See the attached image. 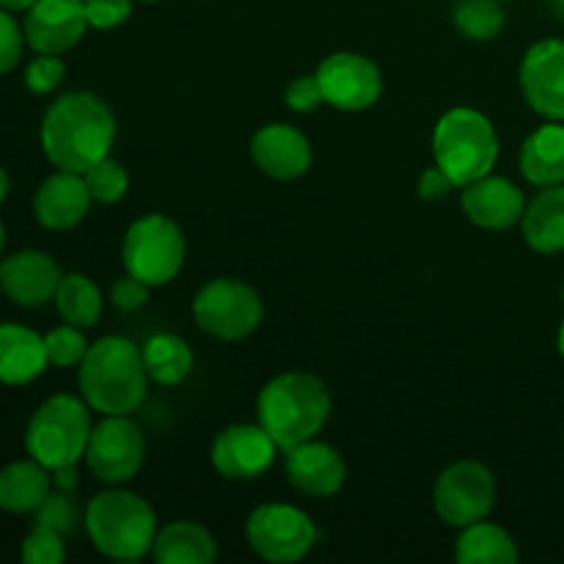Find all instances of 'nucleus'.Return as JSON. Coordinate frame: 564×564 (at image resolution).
I'll return each instance as SVG.
<instances>
[{
  "label": "nucleus",
  "mask_w": 564,
  "mask_h": 564,
  "mask_svg": "<svg viewBox=\"0 0 564 564\" xmlns=\"http://www.w3.org/2000/svg\"><path fill=\"white\" fill-rule=\"evenodd\" d=\"M42 149L58 171L86 174L110 154L116 141V116L91 91H69L55 99L42 119Z\"/></svg>",
  "instance_id": "1"
},
{
  "label": "nucleus",
  "mask_w": 564,
  "mask_h": 564,
  "mask_svg": "<svg viewBox=\"0 0 564 564\" xmlns=\"http://www.w3.org/2000/svg\"><path fill=\"white\" fill-rule=\"evenodd\" d=\"M80 397L102 416H130L143 405L149 391V372L141 347L124 336H102L88 347L77 367Z\"/></svg>",
  "instance_id": "2"
},
{
  "label": "nucleus",
  "mask_w": 564,
  "mask_h": 564,
  "mask_svg": "<svg viewBox=\"0 0 564 564\" xmlns=\"http://www.w3.org/2000/svg\"><path fill=\"white\" fill-rule=\"evenodd\" d=\"M330 391L317 375L284 372L264 383L257 397V419L281 452L312 441L330 419Z\"/></svg>",
  "instance_id": "3"
},
{
  "label": "nucleus",
  "mask_w": 564,
  "mask_h": 564,
  "mask_svg": "<svg viewBox=\"0 0 564 564\" xmlns=\"http://www.w3.org/2000/svg\"><path fill=\"white\" fill-rule=\"evenodd\" d=\"M83 523L94 549L116 562H138L152 554L160 532L152 505L124 488H110L94 496Z\"/></svg>",
  "instance_id": "4"
},
{
  "label": "nucleus",
  "mask_w": 564,
  "mask_h": 564,
  "mask_svg": "<svg viewBox=\"0 0 564 564\" xmlns=\"http://www.w3.org/2000/svg\"><path fill=\"white\" fill-rule=\"evenodd\" d=\"M433 158L457 187L494 174L499 160V135L494 121L468 105L446 110L433 130Z\"/></svg>",
  "instance_id": "5"
},
{
  "label": "nucleus",
  "mask_w": 564,
  "mask_h": 564,
  "mask_svg": "<svg viewBox=\"0 0 564 564\" xmlns=\"http://www.w3.org/2000/svg\"><path fill=\"white\" fill-rule=\"evenodd\" d=\"M91 430V408L83 397L55 394L44 400L28 422L25 452L50 471L77 466L86 457Z\"/></svg>",
  "instance_id": "6"
},
{
  "label": "nucleus",
  "mask_w": 564,
  "mask_h": 564,
  "mask_svg": "<svg viewBox=\"0 0 564 564\" xmlns=\"http://www.w3.org/2000/svg\"><path fill=\"white\" fill-rule=\"evenodd\" d=\"M185 235L180 224L163 213H149L132 220L121 240V264L124 273L135 275L143 284L163 286L180 275L185 264Z\"/></svg>",
  "instance_id": "7"
},
{
  "label": "nucleus",
  "mask_w": 564,
  "mask_h": 564,
  "mask_svg": "<svg viewBox=\"0 0 564 564\" xmlns=\"http://www.w3.org/2000/svg\"><path fill=\"white\" fill-rule=\"evenodd\" d=\"M262 295L240 279H213L193 297V319L213 339H246L262 325Z\"/></svg>",
  "instance_id": "8"
},
{
  "label": "nucleus",
  "mask_w": 564,
  "mask_h": 564,
  "mask_svg": "<svg viewBox=\"0 0 564 564\" xmlns=\"http://www.w3.org/2000/svg\"><path fill=\"white\" fill-rule=\"evenodd\" d=\"M246 538L253 554L264 562H301L317 543V527L301 507L270 505L257 507L246 521Z\"/></svg>",
  "instance_id": "9"
},
{
  "label": "nucleus",
  "mask_w": 564,
  "mask_h": 564,
  "mask_svg": "<svg viewBox=\"0 0 564 564\" xmlns=\"http://www.w3.org/2000/svg\"><path fill=\"white\" fill-rule=\"evenodd\" d=\"M496 505V479L488 466L477 460L452 463L435 479L433 507L446 527H471L485 521Z\"/></svg>",
  "instance_id": "10"
},
{
  "label": "nucleus",
  "mask_w": 564,
  "mask_h": 564,
  "mask_svg": "<svg viewBox=\"0 0 564 564\" xmlns=\"http://www.w3.org/2000/svg\"><path fill=\"white\" fill-rule=\"evenodd\" d=\"M147 441L130 416H105L94 424L86 446V466L99 482L124 485L141 471Z\"/></svg>",
  "instance_id": "11"
},
{
  "label": "nucleus",
  "mask_w": 564,
  "mask_h": 564,
  "mask_svg": "<svg viewBox=\"0 0 564 564\" xmlns=\"http://www.w3.org/2000/svg\"><path fill=\"white\" fill-rule=\"evenodd\" d=\"M317 80L330 108L358 113L372 108L383 94V75L372 58L361 53H334L319 61Z\"/></svg>",
  "instance_id": "12"
},
{
  "label": "nucleus",
  "mask_w": 564,
  "mask_h": 564,
  "mask_svg": "<svg viewBox=\"0 0 564 564\" xmlns=\"http://www.w3.org/2000/svg\"><path fill=\"white\" fill-rule=\"evenodd\" d=\"M279 452V444L262 424H229L213 438L209 463L224 479L246 482L268 474Z\"/></svg>",
  "instance_id": "13"
},
{
  "label": "nucleus",
  "mask_w": 564,
  "mask_h": 564,
  "mask_svg": "<svg viewBox=\"0 0 564 564\" xmlns=\"http://www.w3.org/2000/svg\"><path fill=\"white\" fill-rule=\"evenodd\" d=\"M518 83L534 113L549 121H564V39L532 44L521 61Z\"/></svg>",
  "instance_id": "14"
},
{
  "label": "nucleus",
  "mask_w": 564,
  "mask_h": 564,
  "mask_svg": "<svg viewBox=\"0 0 564 564\" xmlns=\"http://www.w3.org/2000/svg\"><path fill=\"white\" fill-rule=\"evenodd\" d=\"M58 262L44 251H17L0 262V292L20 308H42L58 292Z\"/></svg>",
  "instance_id": "15"
},
{
  "label": "nucleus",
  "mask_w": 564,
  "mask_h": 564,
  "mask_svg": "<svg viewBox=\"0 0 564 564\" xmlns=\"http://www.w3.org/2000/svg\"><path fill=\"white\" fill-rule=\"evenodd\" d=\"M22 28L33 53L64 55L86 36V6L83 0H36Z\"/></svg>",
  "instance_id": "16"
},
{
  "label": "nucleus",
  "mask_w": 564,
  "mask_h": 564,
  "mask_svg": "<svg viewBox=\"0 0 564 564\" xmlns=\"http://www.w3.org/2000/svg\"><path fill=\"white\" fill-rule=\"evenodd\" d=\"M284 471L292 488L312 499H330L347 479V463L330 444L312 438L284 452Z\"/></svg>",
  "instance_id": "17"
},
{
  "label": "nucleus",
  "mask_w": 564,
  "mask_h": 564,
  "mask_svg": "<svg viewBox=\"0 0 564 564\" xmlns=\"http://www.w3.org/2000/svg\"><path fill=\"white\" fill-rule=\"evenodd\" d=\"M312 141L292 124H264L251 138V160L264 176L279 182L301 180L312 169Z\"/></svg>",
  "instance_id": "18"
},
{
  "label": "nucleus",
  "mask_w": 564,
  "mask_h": 564,
  "mask_svg": "<svg viewBox=\"0 0 564 564\" xmlns=\"http://www.w3.org/2000/svg\"><path fill=\"white\" fill-rule=\"evenodd\" d=\"M460 207L474 226L488 231H505L521 224L527 213V196L516 182L488 174L460 187Z\"/></svg>",
  "instance_id": "19"
},
{
  "label": "nucleus",
  "mask_w": 564,
  "mask_h": 564,
  "mask_svg": "<svg viewBox=\"0 0 564 564\" xmlns=\"http://www.w3.org/2000/svg\"><path fill=\"white\" fill-rule=\"evenodd\" d=\"M91 193H88L83 174L75 171H55L39 185L33 196V215L39 226L50 231H69L80 224L91 209Z\"/></svg>",
  "instance_id": "20"
},
{
  "label": "nucleus",
  "mask_w": 564,
  "mask_h": 564,
  "mask_svg": "<svg viewBox=\"0 0 564 564\" xmlns=\"http://www.w3.org/2000/svg\"><path fill=\"white\" fill-rule=\"evenodd\" d=\"M50 367L44 336L17 323H0V383L28 386Z\"/></svg>",
  "instance_id": "21"
},
{
  "label": "nucleus",
  "mask_w": 564,
  "mask_h": 564,
  "mask_svg": "<svg viewBox=\"0 0 564 564\" xmlns=\"http://www.w3.org/2000/svg\"><path fill=\"white\" fill-rule=\"evenodd\" d=\"M521 231L527 246L543 257L564 251V185L540 187L538 196L527 202Z\"/></svg>",
  "instance_id": "22"
},
{
  "label": "nucleus",
  "mask_w": 564,
  "mask_h": 564,
  "mask_svg": "<svg viewBox=\"0 0 564 564\" xmlns=\"http://www.w3.org/2000/svg\"><path fill=\"white\" fill-rule=\"evenodd\" d=\"M521 174L529 185L551 187L564 185V124L551 121V124L538 127L521 147Z\"/></svg>",
  "instance_id": "23"
},
{
  "label": "nucleus",
  "mask_w": 564,
  "mask_h": 564,
  "mask_svg": "<svg viewBox=\"0 0 564 564\" xmlns=\"http://www.w3.org/2000/svg\"><path fill=\"white\" fill-rule=\"evenodd\" d=\"M53 488V471L42 463L28 457V460L9 463L0 468V510L11 516L33 512Z\"/></svg>",
  "instance_id": "24"
},
{
  "label": "nucleus",
  "mask_w": 564,
  "mask_h": 564,
  "mask_svg": "<svg viewBox=\"0 0 564 564\" xmlns=\"http://www.w3.org/2000/svg\"><path fill=\"white\" fill-rule=\"evenodd\" d=\"M218 556V543L207 527L196 521H174L154 538L152 560L158 564H209Z\"/></svg>",
  "instance_id": "25"
},
{
  "label": "nucleus",
  "mask_w": 564,
  "mask_h": 564,
  "mask_svg": "<svg viewBox=\"0 0 564 564\" xmlns=\"http://www.w3.org/2000/svg\"><path fill=\"white\" fill-rule=\"evenodd\" d=\"M455 560L460 564H516L518 545L510 532L485 521L463 527L455 543Z\"/></svg>",
  "instance_id": "26"
},
{
  "label": "nucleus",
  "mask_w": 564,
  "mask_h": 564,
  "mask_svg": "<svg viewBox=\"0 0 564 564\" xmlns=\"http://www.w3.org/2000/svg\"><path fill=\"white\" fill-rule=\"evenodd\" d=\"M141 356L149 380L158 386L185 383L187 375L193 372V364H196L191 345L176 334L149 336L147 345L141 347Z\"/></svg>",
  "instance_id": "27"
},
{
  "label": "nucleus",
  "mask_w": 564,
  "mask_h": 564,
  "mask_svg": "<svg viewBox=\"0 0 564 564\" xmlns=\"http://www.w3.org/2000/svg\"><path fill=\"white\" fill-rule=\"evenodd\" d=\"M53 303H55V312H58V317L64 319V323L77 325V328L83 330L94 328V325L99 323V317H102V306H105L99 286L83 273L64 275Z\"/></svg>",
  "instance_id": "28"
},
{
  "label": "nucleus",
  "mask_w": 564,
  "mask_h": 564,
  "mask_svg": "<svg viewBox=\"0 0 564 564\" xmlns=\"http://www.w3.org/2000/svg\"><path fill=\"white\" fill-rule=\"evenodd\" d=\"M452 22L471 42H494L507 22L505 6L501 0H457Z\"/></svg>",
  "instance_id": "29"
},
{
  "label": "nucleus",
  "mask_w": 564,
  "mask_h": 564,
  "mask_svg": "<svg viewBox=\"0 0 564 564\" xmlns=\"http://www.w3.org/2000/svg\"><path fill=\"white\" fill-rule=\"evenodd\" d=\"M83 180H86L88 193H91V198L97 204H116L127 196V191H130V174H127L124 165H121L119 160L110 158V154L105 160H99V163H94L91 169L83 174Z\"/></svg>",
  "instance_id": "30"
},
{
  "label": "nucleus",
  "mask_w": 564,
  "mask_h": 564,
  "mask_svg": "<svg viewBox=\"0 0 564 564\" xmlns=\"http://www.w3.org/2000/svg\"><path fill=\"white\" fill-rule=\"evenodd\" d=\"M88 347L91 345H88L86 334H83V328H77V325L64 323L58 325V328L50 330V334H44V350H47L50 367H58V369L80 367Z\"/></svg>",
  "instance_id": "31"
},
{
  "label": "nucleus",
  "mask_w": 564,
  "mask_h": 564,
  "mask_svg": "<svg viewBox=\"0 0 564 564\" xmlns=\"http://www.w3.org/2000/svg\"><path fill=\"white\" fill-rule=\"evenodd\" d=\"M33 518H36L33 523H39V527L55 529L61 534H72L77 523H80V507L72 499V490L55 488V494H47V499L33 510Z\"/></svg>",
  "instance_id": "32"
},
{
  "label": "nucleus",
  "mask_w": 564,
  "mask_h": 564,
  "mask_svg": "<svg viewBox=\"0 0 564 564\" xmlns=\"http://www.w3.org/2000/svg\"><path fill=\"white\" fill-rule=\"evenodd\" d=\"M20 556L25 564H61L66 560L64 534L33 523L31 534L22 540Z\"/></svg>",
  "instance_id": "33"
},
{
  "label": "nucleus",
  "mask_w": 564,
  "mask_h": 564,
  "mask_svg": "<svg viewBox=\"0 0 564 564\" xmlns=\"http://www.w3.org/2000/svg\"><path fill=\"white\" fill-rule=\"evenodd\" d=\"M64 75H66V66L58 55L36 53V58L25 66V86L28 91L42 97V94L55 91V88L61 86V80H64Z\"/></svg>",
  "instance_id": "34"
},
{
  "label": "nucleus",
  "mask_w": 564,
  "mask_h": 564,
  "mask_svg": "<svg viewBox=\"0 0 564 564\" xmlns=\"http://www.w3.org/2000/svg\"><path fill=\"white\" fill-rule=\"evenodd\" d=\"M132 3H135V0H83L88 28L113 31V28L124 25L132 17Z\"/></svg>",
  "instance_id": "35"
},
{
  "label": "nucleus",
  "mask_w": 564,
  "mask_h": 564,
  "mask_svg": "<svg viewBox=\"0 0 564 564\" xmlns=\"http://www.w3.org/2000/svg\"><path fill=\"white\" fill-rule=\"evenodd\" d=\"M25 47V28L11 17V11L0 9V75L14 69Z\"/></svg>",
  "instance_id": "36"
},
{
  "label": "nucleus",
  "mask_w": 564,
  "mask_h": 564,
  "mask_svg": "<svg viewBox=\"0 0 564 564\" xmlns=\"http://www.w3.org/2000/svg\"><path fill=\"white\" fill-rule=\"evenodd\" d=\"M284 99H286V108L295 110V113H312V110H317L319 105L325 102L317 75L295 77V80L286 86Z\"/></svg>",
  "instance_id": "37"
},
{
  "label": "nucleus",
  "mask_w": 564,
  "mask_h": 564,
  "mask_svg": "<svg viewBox=\"0 0 564 564\" xmlns=\"http://www.w3.org/2000/svg\"><path fill=\"white\" fill-rule=\"evenodd\" d=\"M149 290H152V286L143 284L141 279L124 273L119 281H113V286H110V303H113V306L124 314L138 312V308L147 303Z\"/></svg>",
  "instance_id": "38"
},
{
  "label": "nucleus",
  "mask_w": 564,
  "mask_h": 564,
  "mask_svg": "<svg viewBox=\"0 0 564 564\" xmlns=\"http://www.w3.org/2000/svg\"><path fill=\"white\" fill-rule=\"evenodd\" d=\"M455 187L457 185L449 180V174H446L441 165H433V169H427L419 176V196H422L424 202H444Z\"/></svg>",
  "instance_id": "39"
},
{
  "label": "nucleus",
  "mask_w": 564,
  "mask_h": 564,
  "mask_svg": "<svg viewBox=\"0 0 564 564\" xmlns=\"http://www.w3.org/2000/svg\"><path fill=\"white\" fill-rule=\"evenodd\" d=\"M53 488L75 490L77 488V466H64L53 471Z\"/></svg>",
  "instance_id": "40"
},
{
  "label": "nucleus",
  "mask_w": 564,
  "mask_h": 564,
  "mask_svg": "<svg viewBox=\"0 0 564 564\" xmlns=\"http://www.w3.org/2000/svg\"><path fill=\"white\" fill-rule=\"evenodd\" d=\"M33 3H36V0H0V9H6L14 14V11H28Z\"/></svg>",
  "instance_id": "41"
},
{
  "label": "nucleus",
  "mask_w": 564,
  "mask_h": 564,
  "mask_svg": "<svg viewBox=\"0 0 564 564\" xmlns=\"http://www.w3.org/2000/svg\"><path fill=\"white\" fill-rule=\"evenodd\" d=\"M9 191H11V180H9V174H6L3 165H0V204L6 202V196H9Z\"/></svg>",
  "instance_id": "42"
},
{
  "label": "nucleus",
  "mask_w": 564,
  "mask_h": 564,
  "mask_svg": "<svg viewBox=\"0 0 564 564\" xmlns=\"http://www.w3.org/2000/svg\"><path fill=\"white\" fill-rule=\"evenodd\" d=\"M556 347H560V356L564 358V319L560 325V336H556Z\"/></svg>",
  "instance_id": "43"
},
{
  "label": "nucleus",
  "mask_w": 564,
  "mask_h": 564,
  "mask_svg": "<svg viewBox=\"0 0 564 564\" xmlns=\"http://www.w3.org/2000/svg\"><path fill=\"white\" fill-rule=\"evenodd\" d=\"M3 246H6V229H3V220H0V257H3Z\"/></svg>",
  "instance_id": "44"
},
{
  "label": "nucleus",
  "mask_w": 564,
  "mask_h": 564,
  "mask_svg": "<svg viewBox=\"0 0 564 564\" xmlns=\"http://www.w3.org/2000/svg\"><path fill=\"white\" fill-rule=\"evenodd\" d=\"M141 3H160V0H141Z\"/></svg>",
  "instance_id": "45"
},
{
  "label": "nucleus",
  "mask_w": 564,
  "mask_h": 564,
  "mask_svg": "<svg viewBox=\"0 0 564 564\" xmlns=\"http://www.w3.org/2000/svg\"><path fill=\"white\" fill-rule=\"evenodd\" d=\"M562 301H564V284H562Z\"/></svg>",
  "instance_id": "46"
},
{
  "label": "nucleus",
  "mask_w": 564,
  "mask_h": 564,
  "mask_svg": "<svg viewBox=\"0 0 564 564\" xmlns=\"http://www.w3.org/2000/svg\"><path fill=\"white\" fill-rule=\"evenodd\" d=\"M501 3H507V0H501Z\"/></svg>",
  "instance_id": "47"
},
{
  "label": "nucleus",
  "mask_w": 564,
  "mask_h": 564,
  "mask_svg": "<svg viewBox=\"0 0 564 564\" xmlns=\"http://www.w3.org/2000/svg\"><path fill=\"white\" fill-rule=\"evenodd\" d=\"M560 3H564V0H560Z\"/></svg>",
  "instance_id": "48"
}]
</instances>
